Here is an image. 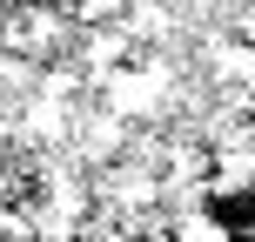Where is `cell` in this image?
Returning <instances> with one entry per match:
<instances>
[{
  "label": "cell",
  "instance_id": "6da1fadb",
  "mask_svg": "<svg viewBox=\"0 0 255 242\" xmlns=\"http://www.w3.org/2000/svg\"><path fill=\"white\" fill-rule=\"evenodd\" d=\"M202 195V216H208V229L215 236H255V182H208V189H195Z\"/></svg>",
  "mask_w": 255,
  "mask_h": 242
}]
</instances>
